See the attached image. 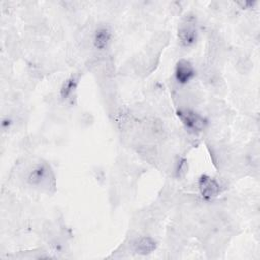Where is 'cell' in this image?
Here are the masks:
<instances>
[{
	"label": "cell",
	"mask_w": 260,
	"mask_h": 260,
	"mask_svg": "<svg viewBox=\"0 0 260 260\" xmlns=\"http://www.w3.org/2000/svg\"><path fill=\"white\" fill-rule=\"evenodd\" d=\"M111 37H112V35L108 27L102 26V27L98 28L95 30L94 37H93L94 47L99 50H105L111 41Z\"/></svg>",
	"instance_id": "cell-6"
},
{
	"label": "cell",
	"mask_w": 260,
	"mask_h": 260,
	"mask_svg": "<svg viewBox=\"0 0 260 260\" xmlns=\"http://www.w3.org/2000/svg\"><path fill=\"white\" fill-rule=\"evenodd\" d=\"M198 32L195 24L190 20H187L186 23H183L178 30V38L180 43L184 47H191L197 41Z\"/></svg>",
	"instance_id": "cell-4"
},
{
	"label": "cell",
	"mask_w": 260,
	"mask_h": 260,
	"mask_svg": "<svg viewBox=\"0 0 260 260\" xmlns=\"http://www.w3.org/2000/svg\"><path fill=\"white\" fill-rule=\"evenodd\" d=\"M156 248V242L150 237H140L133 243L134 251L139 255H147L153 252Z\"/></svg>",
	"instance_id": "cell-5"
},
{
	"label": "cell",
	"mask_w": 260,
	"mask_h": 260,
	"mask_svg": "<svg viewBox=\"0 0 260 260\" xmlns=\"http://www.w3.org/2000/svg\"><path fill=\"white\" fill-rule=\"evenodd\" d=\"M195 76V69L192 63L186 59H181L175 67V78L180 84L189 83Z\"/></svg>",
	"instance_id": "cell-3"
},
{
	"label": "cell",
	"mask_w": 260,
	"mask_h": 260,
	"mask_svg": "<svg viewBox=\"0 0 260 260\" xmlns=\"http://www.w3.org/2000/svg\"><path fill=\"white\" fill-rule=\"evenodd\" d=\"M49 169L47 165H39L32 170L28 177V181L31 185H42L48 179Z\"/></svg>",
	"instance_id": "cell-7"
},
{
	"label": "cell",
	"mask_w": 260,
	"mask_h": 260,
	"mask_svg": "<svg viewBox=\"0 0 260 260\" xmlns=\"http://www.w3.org/2000/svg\"><path fill=\"white\" fill-rule=\"evenodd\" d=\"M77 78L75 76H70L66 81L63 83L61 87V96L63 99H68L72 94V92L75 90L77 86Z\"/></svg>",
	"instance_id": "cell-8"
},
{
	"label": "cell",
	"mask_w": 260,
	"mask_h": 260,
	"mask_svg": "<svg viewBox=\"0 0 260 260\" xmlns=\"http://www.w3.org/2000/svg\"><path fill=\"white\" fill-rule=\"evenodd\" d=\"M177 113H178V117L181 119L184 126L190 131L200 132L204 129L206 125V120L199 114L195 113L194 111L183 109V110H179Z\"/></svg>",
	"instance_id": "cell-1"
},
{
	"label": "cell",
	"mask_w": 260,
	"mask_h": 260,
	"mask_svg": "<svg viewBox=\"0 0 260 260\" xmlns=\"http://www.w3.org/2000/svg\"><path fill=\"white\" fill-rule=\"evenodd\" d=\"M198 189L204 199L210 200L218 195L219 184L215 179L207 175H202L198 180Z\"/></svg>",
	"instance_id": "cell-2"
}]
</instances>
